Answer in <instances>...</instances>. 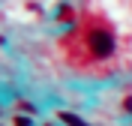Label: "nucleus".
<instances>
[{
    "label": "nucleus",
    "mask_w": 132,
    "mask_h": 126,
    "mask_svg": "<svg viewBox=\"0 0 132 126\" xmlns=\"http://www.w3.org/2000/svg\"><path fill=\"white\" fill-rule=\"evenodd\" d=\"M66 60L78 69H108L117 57V33L108 18L87 12L81 24L72 27L60 42Z\"/></svg>",
    "instance_id": "1"
},
{
    "label": "nucleus",
    "mask_w": 132,
    "mask_h": 126,
    "mask_svg": "<svg viewBox=\"0 0 132 126\" xmlns=\"http://www.w3.org/2000/svg\"><path fill=\"white\" fill-rule=\"evenodd\" d=\"M63 120H66V123H72V126H84V123H81V120H75V117H72V114H63Z\"/></svg>",
    "instance_id": "2"
},
{
    "label": "nucleus",
    "mask_w": 132,
    "mask_h": 126,
    "mask_svg": "<svg viewBox=\"0 0 132 126\" xmlns=\"http://www.w3.org/2000/svg\"><path fill=\"white\" fill-rule=\"evenodd\" d=\"M18 126H30V123H27V120H18Z\"/></svg>",
    "instance_id": "3"
}]
</instances>
